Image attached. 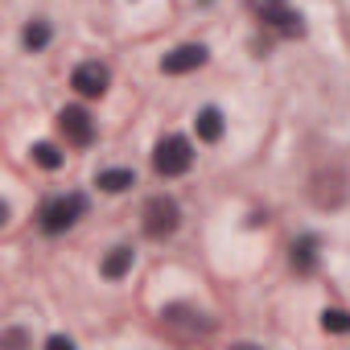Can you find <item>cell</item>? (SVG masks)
Returning <instances> with one entry per match:
<instances>
[{"mask_svg":"<svg viewBox=\"0 0 350 350\" xmlns=\"http://www.w3.org/2000/svg\"><path fill=\"white\" fill-rule=\"evenodd\" d=\"M194 128H198V140L215 144V140L223 136V111H219V107H202L198 120H194Z\"/></svg>","mask_w":350,"mask_h":350,"instance_id":"cell-8","label":"cell"},{"mask_svg":"<svg viewBox=\"0 0 350 350\" xmlns=\"http://www.w3.org/2000/svg\"><path fill=\"white\" fill-rule=\"evenodd\" d=\"M95 186H99L103 194H124L128 186H136V173H132V169H103Z\"/></svg>","mask_w":350,"mask_h":350,"instance_id":"cell-9","label":"cell"},{"mask_svg":"<svg viewBox=\"0 0 350 350\" xmlns=\"http://www.w3.org/2000/svg\"><path fill=\"white\" fill-rule=\"evenodd\" d=\"M190 165H194V148H190L186 136H165V140H157L152 169L161 173V178H178V173H186Z\"/></svg>","mask_w":350,"mask_h":350,"instance_id":"cell-1","label":"cell"},{"mask_svg":"<svg viewBox=\"0 0 350 350\" xmlns=\"http://www.w3.org/2000/svg\"><path fill=\"white\" fill-rule=\"evenodd\" d=\"M321 329L325 334H346L350 329V313L346 309H321Z\"/></svg>","mask_w":350,"mask_h":350,"instance_id":"cell-13","label":"cell"},{"mask_svg":"<svg viewBox=\"0 0 350 350\" xmlns=\"http://www.w3.org/2000/svg\"><path fill=\"white\" fill-rule=\"evenodd\" d=\"M202 62H206V46H178L173 54L161 58V70H165V75H190V70H198Z\"/></svg>","mask_w":350,"mask_h":350,"instance_id":"cell-7","label":"cell"},{"mask_svg":"<svg viewBox=\"0 0 350 350\" xmlns=\"http://www.w3.org/2000/svg\"><path fill=\"white\" fill-rule=\"evenodd\" d=\"M247 9H252L268 29H276V33H284V38H301V33H305L301 13L288 9L284 0H247Z\"/></svg>","mask_w":350,"mask_h":350,"instance_id":"cell-2","label":"cell"},{"mask_svg":"<svg viewBox=\"0 0 350 350\" xmlns=\"http://www.w3.org/2000/svg\"><path fill=\"white\" fill-rule=\"evenodd\" d=\"M83 211H87V198H83V194H62V198L46 202V211H42V231H46V235H62V231H70V227L83 219Z\"/></svg>","mask_w":350,"mask_h":350,"instance_id":"cell-3","label":"cell"},{"mask_svg":"<svg viewBox=\"0 0 350 350\" xmlns=\"http://www.w3.org/2000/svg\"><path fill=\"white\" fill-rule=\"evenodd\" d=\"M58 128H62V136L75 140V144H91V136H95V124H91V116H87L83 107H62V111H58Z\"/></svg>","mask_w":350,"mask_h":350,"instance_id":"cell-6","label":"cell"},{"mask_svg":"<svg viewBox=\"0 0 350 350\" xmlns=\"http://www.w3.org/2000/svg\"><path fill=\"white\" fill-rule=\"evenodd\" d=\"M46 346H50V350H70V346H75V342H70V338H66V334H54V338H50V342H46Z\"/></svg>","mask_w":350,"mask_h":350,"instance_id":"cell-15","label":"cell"},{"mask_svg":"<svg viewBox=\"0 0 350 350\" xmlns=\"http://www.w3.org/2000/svg\"><path fill=\"white\" fill-rule=\"evenodd\" d=\"M128 268H132V247H111V256L103 260V276L107 280H120Z\"/></svg>","mask_w":350,"mask_h":350,"instance_id":"cell-11","label":"cell"},{"mask_svg":"<svg viewBox=\"0 0 350 350\" xmlns=\"http://www.w3.org/2000/svg\"><path fill=\"white\" fill-rule=\"evenodd\" d=\"M107 83H111V75H107L103 62H79L75 75H70V87H75L83 99H99V95L107 91Z\"/></svg>","mask_w":350,"mask_h":350,"instance_id":"cell-5","label":"cell"},{"mask_svg":"<svg viewBox=\"0 0 350 350\" xmlns=\"http://www.w3.org/2000/svg\"><path fill=\"white\" fill-rule=\"evenodd\" d=\"M50 46V25L46 21H29L25 25V50H42Z\"/></svg>","mask_w":350,"mask_h":350,"instance_id":"cell-14","label":"cell"},{"mask_svg":"<svg viewBox=\"0 0 350 350\" xmlns=\"http://www.w3.org/2000/svg\"><path fill=\"white\" fill-rule=\"evenodd\" d=\"M198 5H211V0H198Z\"/></svg>","mask_w":350,"mask_h":350,"instance_id":"cell-16","label":"cell"},{"mask_svg":"<svg viewBox=\"0 0 350 350\" xmlns=\"http://www.w3.org/2000/svg\"><path fill=\"white\" fill-rule=\"evenodd\" d=\"M313 264H317V239L313 235H301L293 243V268L297 272H313Z\"/></svg>","mask_w":350,"mask_h":350,"instance_id":"cell-10","label":"cell"},{"mask_svg":"<svg viewBox=\"0 0 350 350\" xmlns=\"http://www.w3.org/2000/svg\"><path fill=\"white\" fill-rule=\"evenodd\" d=\"M29 152H33V161H38L42 169H58V165L66 161V157L58 152V144H50V140H42V144H33Z\"/></svg>","mask_w":350,"mask_h":350,"instance_id":"cell-12","label":"cell"},{"mask_svg":"<svg viewBox=\"0 0 350 350\" xmlns=\"http://www.w3.org/2000/svg\"><path fill=\"white\" fill-rule=\"evenodd\" d=\"M178 223H182V211H178V202H173V198H165V194L148 198V206H144V235L148 239L173 235V231H178Z\"/></svg>","mask_w":350,"mask_h":350,"instance_id":"cell-4","label":"cell"}]
</instances>
